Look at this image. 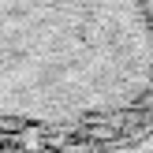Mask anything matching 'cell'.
<instances>
[{"label":"cell","mask_w":153,"mask_h":153,"mask_svg":"<svg viewBox=\"0 0 153 153\" xmlns=\"http://www.w3.org/2000/svg\"><path fill=\"white\" fill-rule=\"evenodd\" d=\"M153 101V0H0V120L86 127Z\"/></svg>","instance_id":"1"},{"label":"cell","mask_w":153,"mask_h":153,"mask_svg":"<svg viewBox=\"0 0 153 153\" xmlns=\"http://www.w3.org/2000/svg\"><path fill=\"white\" fill-rule=\"evenodd\" d=\"M71 153H153V123L138 127V131H131V134H120V138L86 146V149H71Z\"/></svg>","instance_id":"2"}]
</instances>
